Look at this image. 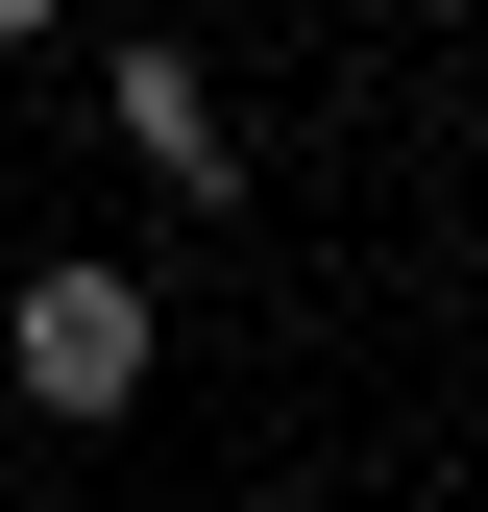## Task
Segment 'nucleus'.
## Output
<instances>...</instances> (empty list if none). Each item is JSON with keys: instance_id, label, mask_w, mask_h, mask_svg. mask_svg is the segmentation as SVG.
Returning <instances> with one entry per match:
<instances>
[{"instance_id": "obj_2", "label": "nucleus", "mask_w": 488, "mask_h": 512, "mask_svg": "<svg viewBox=\"0 0 488 512\" xmlns=\"http://www.w3.org/2000/svg\"><path fill=\"white\" fill-rule=\"evenodd\" d=\"M98 122L171 171V196H244V147H220V74H196V49H122V74H98Z\"/></svg>"}, {"instance_id": "obj_3", "label": "nucleus", "mask_w": 488, "mask_h": 512, "mask_svg": "<svg viewBox=\"0 0 488 512\" xmlns=\"http://www.w3.org/2000/svg\"><path fill=\"white\" fill-rule=\"evenodd\" d=\"M0 49H49V0H0Z\"/></svg>"}, {"instance_id": "obj_1", "label": "nucleus", "mask_w": 488, "mask_h": 512, "mask_svg": "<svg viewBox=\"0 0 488 512\" xmlns=\"http://www.w3.org/2000/svg\"><path fill=\"white\" fill-rule=\"evenodd\" d=\"M0 366H25V415H147V269H25L0 293Z\"/></svg>"}]
</instances>
